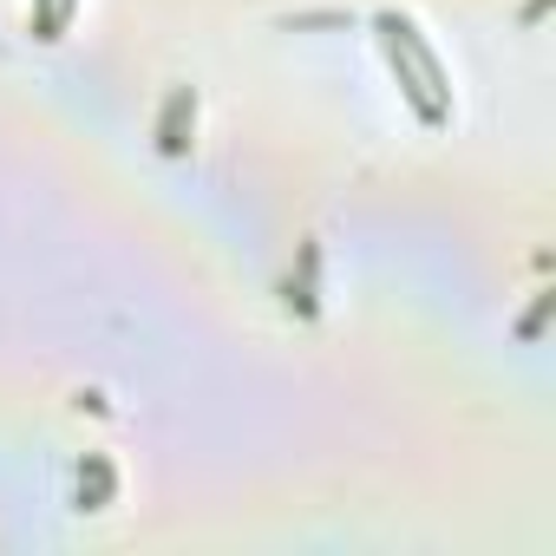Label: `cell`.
Instances as JSON below:
<instances>
[{"mask_svg":"<svg viewBox=\"0 0 556 556\" xmlns=\"http://www.w3.org/2000/svg\"><path fill=\"white\" fill-rule=\"evenodd\" d=\"M60 8H66V0H40V34H47V40L60 34Z\"/></svg>","mask_w":556,"mask_h":556,"instance_id":"6da1fadb","label":"cell"}]
</instances>
